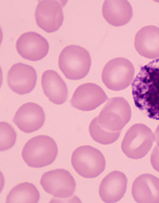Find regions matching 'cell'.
<instances>
[{
  "instance_id": "3",
  "label": "cell",
  "mask_w": 159,
  "mask_h": 203,
  "mask_svg": "<svg viewBox=\"0 0 159 203\" xmlns=\"http://www.w3.org/2000/svg\"><path fill=\"white\" fill-rule=\"evenodd\" d=\"M57 153V145L54 140L48 136L41 135L31 138L26 143L21 155L29 166L40 168L52 164Z\"/></svg>"
},
{
  "instance_id": "1",
  "label": "cell",
  "mask_w": 159,
  "mask_h": 203,
  "mask_svg": "<svg viewBox=\"0 0 159 203\" xmlns=\"http://www.w3.org/2000/svg\"><path fill=\"white\" fill-rule=\"evenodd\" d=\"M132 88L136 107L148 118L159 120V58L141 67Z\"/></svg>"
},
{
  "instance_id": "18",
  "label": "cell",
  "mask_w": 159,
  "mask_h": 203,
  "mask_svg": "<svg viewBox=\"0 0 159 203\" xmlns=\"http://www.w3.org/2000/svg\"><path fill=\"white\" fill-rule=\"evenodd\" d=\"M102 15L109 24L115 26L124 25L131 20L132 7L127 0H105L102 8Z\"/></svg>"
},
{
  "instance_id": "7",
  "label": "cell",
  "mask_w": 159,
  "mask_h": 203,
  "mask_svg": "<svg viewBox=\"0 0 159 203\" xmlns=\"http://www.w3.org/2000/svg\"><path fill=\"white\" fill-rule=\"evenodd\" d=\"M134 73V67L129 60L116 58L110 60L105 65L102 73V80L108 89L119 91L130 85Z\"/></svg>"
},
{
  "instance_id": "10",
  "label": "cell",
  "mask_w": 159,
  "mask_h": 203,
  "mask_svg": "<svg viewBox=\"0 0 159 203\" xmlns=\"http://www.w3.org/2000/svg\"><path fill=\"white\" fill-rule=\"evenodd\" d=\"M36 23L48 33L57 30L62 25L64 15L62 5L57 1H39L35 12Z\"/></svg>"
},
{
  "instance_id": "5",
  "label": "cell",
  "mask_w": 159,
  "mask_h": 203,
  "mask_svg": "<svg viewBox=\"0 0 159 203\" xmlns=\"http://www.w3.org/2000/svg\"><path fill=\"white\" fill-rule=\"evenodd\" d=\"M72 165L76 172L85 178H96L104 170L105 158L98 149L89 145L76 148L71 158Z\"/></svg>"
},
{
  "instance_id": "8",
  "label": "cell",
  "mask_w": 159,
  "mask_h": 203,
  "mask_svg": "<svg viewBox=\"0 0 159 203\" xmlns=\"http://www.w3.org/2000/svg\"><path fill=\"white\" fill-rule=\"evenodd\" d=\"M40 184L47 193L61 198L71 196L76 187L72 176L63 169H56L45 173L41 177Z\"/></svg>"
},
{
  "instance_id": "9",
  "label": "cell",
  "mask_w": 159,
  "mask_h": 203,
  "mask_svg": "<svg viewBox=\"0 0 159 203\" xmlns=\"http://www.w3.org/2000/svg\"><path fill=\"white\" fill-rule=\"evenodd\" d=\"M108 99L100 86L95 83H88L79 85L76 89L70 102L74 108L88 111L95 109Z\"/></svg>"
},
{
  "instance_id": "17",
  "label": "cell",
  "mask_w": 159,
  "mask_h": 203,
  "mask_svg": "<svg viewBox=\"0 0 159 203\" xmlns=\"http://www.w3.org/2000/svg\"><path fill=\"white\" fill-rule=\"evenodd\" d=\"M41 85L44 94L52 103L58 105L67 100L68 91L66 85L56 71L48 70L43 74Z\"/></svg>"
},
{
  "instance_id": "4",
  "label": "cell",
  "mask_w": 159,
  "mask_h": 203,
  "mask_svg": "<svg viewBox=\"0 0 159 203\" xmlns=\"http://www.w3.org/2000/svg\"><path fill=\"white\" fill-rule=\"evenodd\" d=\"M154 140V135L150 128L143 123H136L125 133L121 148L129 158L140 159L150 151Z\"/></svg>"
},
{
  "instance_id": "12",
  "label": "cell",
  "mask_w": 159,
  "mask_h": 203,
  "mask_svg": "<svg viewBox=\"0 0 159 203\" xmlns=\"http://www.w3.org/2000/svg\"><path fill=\"white\" fill-rule=\"evenodd\" d=\"M8 84L14 92L24 95L30 92L36 82L37 74L32 66L21 62L14 64L7 76Z\"/></svg>"
},
{
  "instance_id": "13",
  "label": "cell",
  "mask_w": 159,
  "mask_h": 203,
  "mask_svg": "<svg viewBox=\"0 0 159 203\" xmlns=\"http://www.w3.org/2000/svg\"><path fill=\"white\" fill-rule=\"evenodd\" d=\"M45 120L43 108L36 103L28 102L19 108L12 121L21 131L30 133L41 128Z\"/></svg>"
},
{
  "instance_id": "22",
  "label": "cell",
  "mask_w": 159,
  "mask_h": 203,
  "mask_svg": "<svg viewBox=\"0 0 159 203\" xmlns=\"http://www.w3.org/2000/svg\"><path fill=\"white\" fill-rule=\"evenodd\" d=\"M150 162L153 168L159 172V147L157 145H156L152 150Z\"/></svg>"
},
{
  "instance_id": "14",
  "label": "cell",
  "mask_w": 159,
  "mask_h": 203,
  "mask_svg": "<svg viewBox=\"0 0 159 203\" xmlns=\"http://www.w3.org/2000/svg\"><path fill=\"white\" fill-rule=\"evenodd\" d=\"M127 179L122 172L112 171L102 180L100 184L99 193L104 202L115 203L119 201L125 193Z\"/></svg>"
},
{
  "instance_id": "15",
  "label": "cell",
  "mask_w": 159,
  "mask_h": 203,
  "mask_svg": "<svg viewBox=\"0 0 159 203\" xmlns=\"http://www.w3.org/2000/svg\"><path fill=\"white\" fill-rule=\"evenodd\" d=\"M131 192L138 203H159V178L150 174L140 175L133 182Z\"/></svg>"
},
{
  "instance_id": "16",
  "label": "cell",
  "mask_w": 159,
  "mask_h": 203,
  "mask_svg": "<svg viewBox=\"0 0 159 203\" xmlns=\"http://www.w3.org/2000/svg\"><path fill=\"white\" fill-rule=\"evenodd\" d=\"M135 48L141 56L153 59L159 58V28L153 25L143 27L136 33Z\"/></svg>"
},
{
  "instance_id": "19",
  "label": "cell",
  "mask_w": 159,
  "mask_h": 203,
  "mask_svg": "<svg viewBox=\"0 0 159 203\" xmlns=\"http://www.w3.org/2000/svg\"><path fill=\"white\" fill-rule=\"evenodd\" d=\"M39 197V192L36 187L26 182L14 187L7 196L6 201L8 203H36Z\"/></svg>"
},
{
  "instance_id": "21",
  "label": "cell",
  "mask_w": 159,
  "mask_h": 203,
  "mask_svg": "<svg viewBox=\"0 0 159 203\" xmlns=\"http://www.w3.org/2000/svg\"><path fill=\"white\" fill-rule=\"evenodd\" d=\"M16 133L13 127L6 122L0 123V150L11 148L15 143Z\"/></svg>"
},
{
  "instance_id": "23",
  "label": "cell",
  "mask_w": 159,
  "mask_h": 203,
  "mask_svg": "<svg viewBox=\"0 0 159 203\" xmlns=\"http://www.w3.org/2000/svg\"><path fill=\"white\" fill-rule=\"evenodd\" d=\"M154 135L155 141L159 147V124L155 131Z\"/></svg>"
},
{
  "instance_id": "20",
  "label": "cell",
  "mask_w": 159,
  "mask_h": 203,
  "mask_svg": "<svg viewBox=\"0 0 159 203\" xmlns=\"http://www.w3.org/2000/svg\"><path fill=\"white\" fill-rule=\"evenodd\" d=\"M89 132L95 141L104 145L114 142L118 139L121 133L120 131L111 132L105 129L99 124L97 117L91 122L89 126Z\"/></svg>"
},
{
  "instance_id": "11",
  "label": "cell",
  "mask_w": 159,
  "mask_h": 203,
  "mask_svg": "<svg viewBox=\"0 0 159 203\" xmlns=\"http://www.w3.org/2000/svg\"><path fill=\"white\" fill-rule=\"evenodd\" d=\"M16 48L22 58L35 61L46 55L49 45L45 38L37 33L31 31L24 33L19 37L16 42Z\"/></svg>"
},
{
  "instance_id": "6",
  "label": "cell",
  "mask_w": 159,
  "mask_h": 203,
  "mask_svg": "<svg viewBox=\"0 0 159 203\" xmlns=\"http://www.w3.org/2000/svg\"><path fill=\"white\" fill-rule=\"evenodd\" d=\"M131 107L123 97H116L110 99L97 117L100 126L111 132L121 131L130 121Z\"/></svg>"
},
{
  "instance_id": "2",
  "label": "cell",
  "mask_w": 159,
  "mask_h": 203,
  "mask_svg": "<svg viewBox=\"0 0 159 203\" xmlns=\"http://www.w3.org/2000/svg\"><path fill=\"white\" fill-rule=\"evenodd\" d=\"M91 64L89 52L77 45L65 47L58 58L60 69L66 78L71 80H79L85 77L89 71Z\"/></svg>"
}]
</instances>
